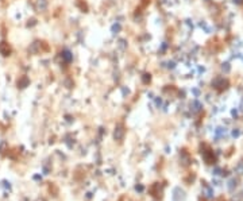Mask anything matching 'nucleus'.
Segmentation results:
<instances>
[{
  "instance_id": "nucleus-1",
  "label": "nucleus",
  "mask_w": 243,
  "mask_h": 201,
  "mask_svg": "<svg viewBox=\"0 0 243 201\" xmlns=\"http://www.w3.org/2000/svg\"><path fill=\"white\" fill-rule=\"evenodd\" d=\"M212 85L218 89H225L227 85H228V82H227V80H224V78H216L215 81L212 82Z\"/></svg>"
},
{
  "instance_id": "nucleus-2",
  "label": "nucleus",
  "mask_w": 243,
  "mask_h": 201,
  "mask_svg": "<svg viewBox=\"0 0 243 201\" xmlns=\"http://www.w3.org/2000/svg\"><path fill=\"white\" fill-rule=\"evenodd\" d=\"M184 198H185V193H184V190H181L180 188L174 189V200L180 201V200H184Z\"/></svg>"
},
{
  "instance_id": "nucleus-3",
  "label": "nucleus",
  "mask_w": 243,
  "mask_h": 201,
  "mask_svg": "<svg viewBox=\"0 0 243 201\" xmlns=\"http://www.w3.org/2000/svg\"><path fill=\"white\" fill-rule=\"evenodd\" d=\"M123 135H124V130H123V127L122 126H118L116 127V130H115V134H113V136H115V139H122L123 138Z\"/></svg>"
},
{
  "instance_id": "nucleus-4",
  "label": "nucleus",
  "mask_w": 243,
  "mask_h": 201,
  "mask_svg": "<svg viewBox=\"0 0 243 201\" xmlns=\"http://www.w3.org/2000/svg\"><path fill=\"white\" fill-rule=\"evenodd\" d=\"M203 157H204V159H205V162H207V163H213V162H215V157H213L212 153L204 151V153H203Z\"/></svg>"
},
{
  "instance_id": "nucleus-5",
  "label": "nucleus",
  "mask_w": 243,
  "mask_h": 201,
  "mask_svg": "<svg viewBox=\"0 0 243 201\" xmlns=\"http://www.w3.org/2000/svg\"><path fill=\"white\" fill-rule=\"evenodd\" d=\"M190 107H192V111H193V112H199V111L201 110V104H200V101H197V100H194Z\"/></svg>"
},
{
  "instance_id": "nucleus-6",
  "label": "nucleus",
  "mask_w": 243,
  "mask_h": 201,
  "mask_svg": "<svg viewBox=\"0 0 243 201\" xmlns=\"http://www.w3.org/2000/svg\"><path fill=\"white\" fill-rule=\"evenodd\" d=\"M236 185H238V181L235 180V178H231V180L228 181V185H227V188H228V190H234L236 188Z\"/></svg>"
},
{
  "instance_id": "nucleus-7",
  "label": "nucleus",
  "mask_w": 243,
  "mask_h": 201,
  "mask_svg": "<svg viewBox=\"0 0 243 201\" xmlns=\"http://www.w3.org/2000/svg\"><path fill=\"white\" fill-rule=\"evenodd\" d=\"M225 135V128H223V127H218L216 128V131H215V136L218 138H220V136H224Z\"/></svg>"
},
{
  "instance_id": "nucleus-8",
  "label": "nucleus",
  "mask_w": 243,
  "mask_h": 201,
  "mask_svg": "<svg viewBox=\"0 0 243 201\" xmlns=\"http://www.w3.org/2000/svg\"><path fill=\"white\" fill-rule=\"evenodd\" d=\"M235 170H236V173L242 176V174H243V161H240V162L238 163V165H236Z\"/></svg>"
},
{
  "instance_id": "nucleus-9",
  "label": "nucleus",
  "mask_w": 243,
  "mask_h": 201,
  "mask_svg": "<svg viewBox=\"0 0 243 201\" xmlns=\"http://www.w3.org/2000/svg\"><path fill=\"white\" fill-rule=\"evenodd\" d=\"M222 70L224 72V73H228V72L231 70V67H230V64H227V62H225V64H223V65H222Z\"/></svg>"
},
{
  "instance_id": "nucleus-10",
  "label": "nucleus",
  "mask_w": 243,
  "mask_h": 201,
  "mask_svg": "<svg viewBox=\"0 0 243 201\" xmlns=\"http://www.w3.org/2000/svg\"><path fill=\"white\" fill-rule=\"evenodd\" d=\"M63 58H65V60L66 61H70L72 60V56H70V53H69V51H63Z\"/></svg>"
},
{
  "instance_id": "nucleus-11",
  "label": "nucleus",
  "mask_w": 243,
  "mask_h": 201,
  "mask_svg": "<svg viewBox=\"0 0 243 201\" xmlns=\"http://www.w3.org/2000/svg\"><path fill=\"white\" fill-rule=\"evenodd\" d=\"M205 193H207L205 196H207L208 198L212 197V189H211V188H205Z\"/></svg>"
},
{
  "instance_id": "nucleus-12",
  "label": "nucleus",
  "mask_w": 243,
  "mask_h": 201,
  "mask_svg": "<svg viewBox=\"0 0 243 201\" xmlns=\"http://www.w3.org/2000/svg\"><path fill=\"white\" fill-rule=\"evenodd\" d=\"M119 30H120V25H115V26H113V27H112V31H113V32H115V31L118 32V31H119Z\"/></svg>"
},
{
  "instance_id": "nucleus-13",
  "label": "nucleus",
  "mask_w": 243,
  "mask_h": 201,
  "mask_svg": "<svg viewBox=\"0 0 243 201\" xmlns=\"http://www.w3.org/2000/svg\"><path fill=\"white\" fill-rule=\"evenodd\" d=\"M232 136H239V131H238V130H234L232 131Z\"/></svg>"
},
{
  "instance_id": "nucleus-14",
  "label": "nucleus",
  "mask_w": 243,
  "mask_h": 201,
  "mask_svg": "<svg viewBox=\"0 0 243 201\" xmlns=\"http://www.w3.org/2000/svg\"><path fill=\"white\" fill-rule=\"evenodd\" d=\"M213 174H220V169H219V167H216L215 171H213Z\"/></svg>"
}]
</instances>
